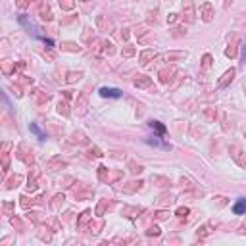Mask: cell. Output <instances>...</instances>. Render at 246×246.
<instances>
[{"label": "cell", "mask_w": 246, "mask_h": 246, "mask_svg": "<svg viewBox=\"0 0 246 246\" xmlns=\"http://www.w3.org/2000/svg\"><path fill=\"white\" fill-rule=\"evenodd\" d=\"M129 167H131V173H140L142 171V165H136L135 162H129Z\"/></svg>", "instance_id": "16"}, {"label": "cell", "mask_w": 246, "mask_h": 246, "mask_svg": "<svg viewBox=\"0 0 246 246\" xmlns=\"http://www.w3.org/2000/svg\"><path fill=\"white\" fill-rule=\"evenodd\" d=\"M66 50H71V52H75V50H79V46H75V44H69V42H67V44H66Z\"/></svg>", "instance_id": "21"}, {"label": "cell", "mask_w": 246, "mask_h": 246, "mask_svg": "<svg viewBox=\"0 0 246 246\" xmlns=\"http://www.w3.org/2000/svg\"><path fill=\"white\" fill-rule=\"evenodd\" d=\"M167 217V212H158V219H165Z\"/></svg>", "instance_id": "26"}, {"label": "cell", "mask_w": 246, "mask_h": 246, "mask_svg": "<svg viewBox=\"0 0 246 246\" xmlns=\"http://www.w3.org/2000/svg\"><path fill=\"white\" fill-rule=\"evenodd\" d=\"M175 19H177V13H169V16H167V21H169V23H173Z\"/></svg>", "instance_id": "24"}, {"label": "cell", "mask_w": 246, "mask_h": 246, "mask_svg": "<svg viewBox=\"0 0 246 246\" xmlns=\"http://www.w3.org/2000/svg\"><path fill=\"white\" fill-rule=\"evenodd\" d=\"M233 77H235V69H229L225 75H223V79L219 81V86H225L229 81H233Z\"/></svg>", "instance_id": "7"}, {"label": "cell", "mask_w": 246, "mask_h": 246, "mask_svg": "<svg viewBox=\"0 0 246 246\" xmlns=\"http://www.w3.org/2000/svg\"><path fill=\"white\" fill-rule=\"evenodd\" d=\"M135 85H136V86H150V85H152V79L146 77V75H140V77L135 79Z\"/></svg>", "instance_id": "5"}, {"label": "cell", "mask_w": 246, "mask_h": 246, "mask_svg": "<svg viewBox=\"0 0 246 246\" xmlns=\"http://www.w3.org/2000/svg\"><path fill=\"white\" fill-rule=\"evenodd\" d=\"M17 6H19V8H25L27 2H25V0H17Z\"/></svg>", "instance_id": "27"}, {"label": "cell", "mask_w": 246, "mask_h": 246, "mask_svg": "<svg viewBox=\"0 0 246 246\" xmlns=\"http://www.w3.org/2000/svg\"><path fill=\"white\" fill-rule=\"evenodd\" d=\"M200 13H202V19H204L206 23H209V21L213 19V8H212V4H204L200 8Z\"/></svg>", "instance_id": "2"}, {"label": "cell", "mask_w": 246, "mask_h": 246, "mask_svg": "<svg viewBox=\"0 0 246 246\" xmlns=\"http://www.w3.org/2000/svg\"><path fill=\"white\" fill-rule=\"evenodd\" d=\"M177 215H179V217H185V215H189V208H179V209H177Z\"/></svg>", "instance_id": "18"}, {"label": "cell", "mask_w": 246, "mask_h": 246, "mask_svg": "<svg viewBox=\"0 0 246 246\" xmlns=\"http://www.w3.org/2000/svg\"><path fill=\"white\" fill-rule=\"evenodd\" d=\"M146 233H148L150 236H152V235H154V236H158V235H160V229H158V227L154 225V227H150V229L146 231Z\"/></svg>", "instance_id": "17"}, {"label": "cell", "mask_w": 246, "mask_h": 246, "mask_svg": "<svg viewBox=\"0 0 246 246\" xmlns=\"http://www.w3.org/2000/svg\"><path fill=\"white\" fill-rule=\"evenodd\" d=\"M40 17L44 19V21H50V19H52V13H50L48 6H42V8H40Z\"/></svg>", "instance_id": "10"}, {"label": "cell", "mask_w": 246, "mask_h": 246, "mask_svg": "<svg viewBox=\"0 0 246 246\" xmlns=\"http://www.w3.org/2000/svg\"><path fill=\"white\" fill-rule=\"evenodd\" d=\"M129 185H131V186H125L123 190H125V192H135L136 189H140V186H142V181H139V183H129Z\"/></svg>", "instance_id": "11"}, {"label": "cell", "mask_w": 246, "mask_h": 246, "mask_svg": "<svg viewBox=\"0 0 246 246\" xmlns=\"http://www.w3.org/2000/svg\"><path fill=\"white\" fill-rule=\"evenodd\" d=\"M58 112H60V113H63V115H69L67 104H66V102H60V104H58Z\"/></svg>", "instance_id": "14"}, {"label": "cell", "mask_w": 246, "mask_h": 246, "mask_svg": "<svg viewBox=\"0 0 246 246\" xmlns=\"http://www.w3.org/2000/svg\"><path fill=\"white\" fill-rule=\"evenodd\" d=\"M123 54H125V56H133V54H135V48L129 46V48H125V52H123Z\"/></svg>", "instance_id": "23"}, {"label": "cell", "mask_w": 246, "mask_h": 246, "mask_svg": "<svg viewBox=\"0 0 246 246\" xmlns=\"http://www.w3.org/2000/svg\"><path fill=\"white\" fill-rule=\"evenodd\" d=\"M209 66H212V58H209V56H204V67L208 69Z\"/></svg>", "instance_id": "19"}, {"label": "cell", "mask_w": 246, "mask_h": 246, "mask_svg": "<svg viewBox=\"0 0 246 246\" xmlns=\"http://www.w3.org/2000/svg\"><path fill=\"white\" fill-rule=\"evenodd\" d=\"M150 58H154V50H144L140 54V63H148Z\"/></svg>", "instance_id": "8"}, {"label": "cell", "mask_w": 246, "mask_h": 246, "mask_svg": "<svg viewBox=\"0 0 246 246\" xmlns=\"http://www.w3.org/2000/svg\"><path fill=\"white\" fill-rule=\"evenodd\" d=\"M29 129H31V131H33L35 135H37V136H39V139H40V140H44V139H46V135H44V133H42V131H40V129H39L37 125H35V123H31V125H29Z\"/></svg>", "instance_id": "9"}, {"label": "cell", "mask_w": 246, "mask_h": 246, "mask_svg": "<svg viewBox=\"0 0 246 246\" xmlns=\"http://www.w3.org/2000/svg\"><path fill=\"white\" fill-rule=\"evenodd\" d=\"M60 4H62V8H66V10H71L73 8V0H60Z\"/></svg>", "instance_id": "15"}, {"label": "cell", "mask_w": 246, "mask_h": 246, "mask_svg": "<svg viewBox=\"0 0 246 246\" xmlns=\"http://www.w3.org/2000/svg\"><path fill=\"white\" fill-rule=\"evenodd\" d=\"M86 219H89V212H85V213H83V217L79 219V225H83V223H85Z\"/></svg>", "instance_id": "22"}, {"label": "cell", "mask_w": 246, "mask_h": 246, "mask_svg": "<svg viewBox=\"0 0 246 246\" xmlns=\"http://www.w3.org/2000/svg\"><path fill=\"white\" fill-rule=\"evenodd\" d=\"M175 73V67H167V69H163L162 73H160V81L162 83H169V79H171V75Z\"/></svg>", "instance_id": "4"}, {"label": "cell", "mask_w": 246, "mask_h": 246, "mask_svg": "<svg viewBox=\"0 0 246 246\" xmlns=\"http://www.w3.org/2000/svg\"><path fill=\"white\" fill-rule=\"evenodd\" d=\"M81 77H83V73H81V71H77V73H69V77H67V83H75V81H79Z\"/></svg>", "instance_id": "12"}, {"label": "cell", "mask_w": 246, "mask_h": 246, "mask_svg": "<svg viewBox=\"0 0 246 246\" xmlns=\"http://www.w3.org/2000/svg\"><path fill=\"white\" fill-rule=\"evenodd\" d=\"M89 156H96V158H98V156H102V154H100L98 148H90V154H89Z\"/></svg>", "instance_id": "20"}, {"label": "cell", "mask_w": 246, "mask_h": 246, "mask_svg": "<svg viewBox=\"0 0 246 246\" xmlns=\"http://www.w3.org/2000/svg\"><path fill=\"white\" fill-rule=\"evenodd\" d=\"M10 69H12V63L6 62V63H4V71H6V73H10Z\"/></svg>", "instance_id": "25"}, {"label": "cell", "mask_w": 246, "mask_h": 246, "mask_svg": "<svg viewBox=\"0 0 246 246\" xmlns=\"http://www.w3.org/2000/svg\"><path fill=\"white\" fill-rule=\"evenodd\" d=\"M233 212H235V213H244V212H246V198H240V200L236 202L235 208H233Z\"/></svg>", "instance_id": "6"}, {"label": "cell", "mask_w": 246, "mask_h": 246, "mask_svg": "<svg viewBox=\"0 0 246 246\" xmlns=\"http://www.w3.org/2000/svg\"><path fill=\"white\" fill-rule=\"evenodd\" d=\"M183 13H185V19L192 23L194 21V6H192V0H185L183 2Z\"/></svg>", "instance_id": "1"}, {"label": "cell", "mask_w": 246, "mask_h": 246, "mask_svg": "<svg viewBox=\"0 0 246 246\" xmlns=\"http://www.w3.org/2000/svg\"><path fill=\"white\" fill-rule=\"evenodd\" d=\"M100 94H102V96H110V98H119L121 90L113 89V86H102V89H100Z\"/></svg>", "instance_id": "3"}, {"label": "cell", "mask_w": 246, "mask_h": 246, "mask_svg": "<svg viewBox=\"0 0 246 246\" xmlns=\"http://www.w3.org/2000/svg\"><path fill=\"white\" fill-rule=\"evenodd\" d=\"M150 125H152V127H154V129H156V131H158V133H165V127L162 125V123H160V121H150Z\"/></svg>", "instance_id": "13"}]
</instances>
